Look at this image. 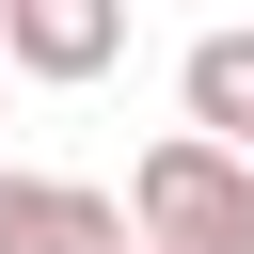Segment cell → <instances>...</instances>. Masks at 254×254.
<instances>
[{
    "label": "cell",
    "instance_id": "obj_1",
    "mask_svg": "<svg viewBox=\"0 0 254 254\" xmlns=\"http://www.w3.org/2000/svg\"><path fill=\"white\" fill-rule=\"evenodd\" d=\"M127 238H159V254H254V159L206 143V127H159L127 159Z\"/></svg>",
    "mask_w": 254,
    "mask_h": 254
},
{
    "label": "cell",
    "instance_id": "obj_2",
    "mask_svg": "<svg viewBox=\"0 0 254 254\" xmlns=\"http://www.w3.org/2000/svg\"><path fill=\"white\" fill-rule=\"evenodd\" d=\"M0 64L48 79V95H79V79L127 64V0H0Z\"/></svg>",
    "mask_w": 254,
    "mask_h": 254
},
{
    "label": "cell",
    "instance_id": "obj_3",
    "mask_svg": "<svg viewBox=\"0 0 254 254\" xmlns=\"http://www.w3.org/2000/svg\"><path fill=\"white\" fill-rule=\"evenodd\" d=\"M0 254H127V190L0 159Z\"/></svg>",
    "mask_w": 254,
    "mask_h": 254
},
{
    "label": "cell",
    "instance_id": "obj_4",
    "mask_svg": "<svg viewBox=\"0 0 254 254\" xmlns=\"http://www.w3.org/2000/svg\"><path fill=\"white\" fill-rule=\"evenodd\" d=\"M175 95H190V127H206V143H238V159H254V32H206V48L175 64Z\"/></svg>",
    "mask_w": 254,
    "mask_h": 254
},
{
    "label": "cell",
    "instance_id": "obj_5",
    "mask_svg": "<svg viewBox=\"0 0 254 254\" xmlns=\"http://www.w3.org/2000/svg\"><path fill=\"white\" fill-rule=\"evenodd\" d=\"M127 254H159V238H127Z\"/></svg>",
    "mask_w": 254,
    "mask_h": 254
}]
</instances>
